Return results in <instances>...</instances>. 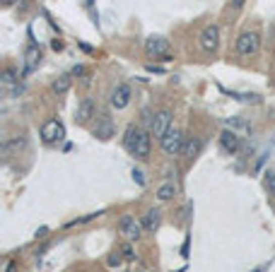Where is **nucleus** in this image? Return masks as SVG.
I'll return each mask as SVG.
<instances>
[{
	"label": "nucleus",
	"mask_w": 275,
	"mask_h": 272,
	"mask_svg": "<svg viewBox=\"0 0 275 272\" xmlns=\"http://www.w3.org/2000/svg\"><path fill=\"white\" fill-rule=\"evenodd\" d=\"M237 53L244 55V58H249V55H256L258 53V48H261V36L256 32H244L239 34V39H237Z\"/></svg>",
	"instance_id": "2"
},
{
	"label": "nucleus",
	"mask_w": 275,
	"mask_h": 272,
	"mask_svg": "<svg viewBox=\"0 0 275 272\" xmlns=\"http://www.w3.org/2000/svg\"><path fill=\"white\" fill-rule=\"evenodd\" d=\"M169 130H172V113H169L167 109L157 111V113L152 116V120H150V132H152L157 140H162Z\"/></svg>",
	"instance_id": "3"
},
{
	"label": "nucleus",
	"mask_w": 275,
	"mask_h": 272,
	"mask_svg": "<svg viewBox=\"0 0 275 272\" xmlns=\"http://www.w3.org/2000/svg\"><path fill=\"white\" fill-rule=\"evenodd\" d=\"M220 147L225 150V152H230V154H234L239 147H242V140H239V135L234 130H222V135H220Z\"/></svg>",
	"instance_id": "9"
},
{
	"label": "nucleus",
	"mask_w": 275,
	"mask_h": 272,
	"mask_svg": "<svg viewBox=\"0 0 275 272\" xmlns=\"http://www.w3.org/2000/svg\"><path fill=\"white\" fill-rule=\"evenodd\" d=\"M128 104H131V87L128 85H116V89L111 92V106L121 111Z\"/></svg>",
	"instance_id": "8"
},
{
	"label": "nucleus",
	"mask_w": 275,
	"mask_h": 272,
	"mask_svg": "<svg viewBox=\"0 0 275 272\" xmlns=\"http://www.w3.org/2000/svg\"><path fill=\"white\" fill-rule=\"evenodd\" d=\"M140 222H143L145 231L154 234V231L159 229V224H162V212H159V210H147V212H145V217L140 219Z\"/></svg>",
	"instance_id": "12"
},
{
	"label": "nucleus",
	"mask_w": 275,
	"mask_h": 272,
	"mask_svg": "<svg viewBox=\"0 0 275 272\" xmlns=\"http://www.w3.org/2000/svg\"><path fill=\"white\" fill-rule=\"evenodd\" d=\"M121 253H123V258H128V260H131V258H133V246H131V243H123Z\"/></svg>",
	"instance_id": "21"
},
{
	"label": "nucleus",
	"mask_w": 275,
	"mask_h": 272,
	"mask_svg": "<svg viewBox=\"0 0 275 272\" xmlns=\"http://www.w3.org/2000/svg\"><path fill=\"white\" fill-rule=\"evenodd\" d=\"M70 85H73V80H70V75H61L58 80H53V85H51V89H53L56 94H66L68 89H70Z\"/></svg>",
	"instance_id": "16"
},
{
	"label": "nucleus",
	"mask_w": 275,
	"mask_h": 272,
	"mask_svg": "<svg viewBox=\"0 0 275 272\" xmlns=\"http://www.w3.org/2000/svg\"><path fill=\"white\" fill-rule=\"evenodd\" d=\"M162 152L167 157H179V154H184V145H186V138L181 135L179 128H172V130L167 132L164 138H162Z\"/></svg>",
	"instance_id": "1"
},
{
	"label": "nucleus",
	"mask_w": 275,
	"mask_h": 272,
	"mask_svg": "<svg viewBox=\"0 0 275 272\" xmlns=\"http://www.w3.org/2000/svg\"><path fill=\"white\" fill-rule=\"evenodd\" d=\"M265 188L270 190V195H275V171H265Z\"/></svg>",
	"instance_id": "19"
},
{
	"label": "nucleus",
	"mask_w": 275,
	"mask_h": 272,
	"mask_svg": "<svg viewBox=\"0 0 275 272\" xmlns=\"http://www.w3.org/2000/svg\"><path fill=\"white\" fill-rule=\"evenodd\" d=\"M89 3H92V0H89Z\"/></svg>",
	"instance_id": "28"
},
{
	"label": "nucleus",
	"mask_w": 275,
	"mask_h": 272,
	"mask_svg": "<svg viewBox=\"0 0 275 272\" xmlns=\"http://www.w3.org/2000/svg\"><path fill=\"white\" fill-rule=\"evenodd\" d=\"M133 178L138 181V185H145V178H143V171H140V169H133Z\"/></svg>",
	"instance_id": "22"
},
{
	"label": "nucleus",
	"mask_w": 275,
	"mask_h": 272,
	"mask_svg": "<svg viewBox=\"0 0 275 272\" xmlns=\"http://www.w3.org/2000/svg\"><path fill=\"white\" fill-rule=\"evenodd\" d=\"M145 51H147V55L164 58V55H169V41H167L164 36H150L145 41Z\"/></svg>",
	"instance_id": "7"
},
{
	"label": "nucleus",
	"mask_w": 275,
	"mask_h": 272,
	"mask_svg": "<svg viewBox=\"0 0 275 272\" xmlns=\"http://www.w3.org/2000/svg\"><path fill=\"white\" fill-rule=\"evenodd\" d=\"M5 272H17V265H15V262H8V270H5Z\"/></svg>",
	"instance_id": "25"
},
{
	"label": "nucleus",
	"mask_w": 275,
	"mask_h": 272,
	"mask_svg": "<svg viewBox=\"0 0 275 272\" xmlns=\"http://www.w3.org/2000/svg\"><path fill=\"white\" fill-rule=\"evenodd\" d=\"M176 195V185L174 183H164V185H159V190H157V197L159 200H172V197Z\"/></svg>",
	"instance_id": "17"
},
{
	"label": "nucleus",
	"mask_w": 275,
	"mask_h": 272,
	"mask_svg": "<svg viewBox=\"0 0 275 272\" xmlns=\"http://www.w3.org/2000/svg\"><path fill=\"white\" fill-rule=\"evenodd\" d=\"M39 63H41V51H39V46L36 44H32L27 51H24V75L32 73L34 67H39Z\"/></svg>",
	"instance_id": "10"
},
{
	"label": "nucleus",
	"mask_w": 275,
	"mask_h": 272,
	"mask_svg": "<svg viewBox=\"0 0 275 272\" xmlns=\"http://www.w3.org/2000/svg\"><path fill=\"white\" fill-rule=\"evenodd\" d=\"M150 147H152V142H150V132H140V138L135 142V150H133V157L135 159H147L150 157Z\"/></svg>",
	"instance_id": "11"
},
{
	"label": "nucleus",
	"mask_w": 275,
	"mask_h": 272,
	"mask_svg": "<svg viewBox=\"0 0 275 272\" xmlns=\"http://www.w3.org/2000/svg\"><path fill=\"white\" fill-rule=\"evenodd\" d=\"M66 138V128L58 123L56 118H48L44 120V125H41V140L46 145H53V142H61Z\"/></svg>",
	"instance_id": "5"
},
{
	"label": "nucleus",
	"mask_w": 275,
	"mask_h": 272,
	"mask_svg": "<svg viewBox=\"0 0 275 272\" xmlns=\"http://www.w3.org/2000/svg\"><path fill=\"white\" fill-rule=\"evenodd\" d=\"M15 82H17V73H15L12 67H8V70L3 73V85H8V87H10V85H15Z\"/></svg>",
	"instance_id": "18"
},
{
	"label": "nucleus",
	"mask_w": 275,
	"mask_h": 272,
	"mask_svg": "<svg viewBox=\"0 0 275 272\" xmlns=\"http://www.w3.org/2000/svg\"><path fill=\"white\" fill-rule=\"evenodd\" d=\"M244 3H246V0H232V8H234V10H242Z\"/></svg>",
	"instance_id": "23"
},
{
	"label": "nucleus",
	"mask_w": 275,
	"mask_h": 272,
	"mask_svg": "<svg viewBox=\"0 0 275 272\" xmlns=\"http://www.w3.org/2000/svg\"><path fill=\"white\" fill-rule=\"evenodd\" d=\"M92 116H94V101H92V99H82L75 111V120L77 123H87Z\"/></svg>",
	"instance_id": "13"
},
{
	"label": "nucleus",
	"mask_w": 275,
	"mask_h": 272,
	"mask_svg": "<svg viewBox=\"0 0 275 272\" xmlns=\"http://www.w3.org/2000/svg\"><path fill=\"white\" fill-rule=\"evenodd\" d=\"M147 70L150 73H162V67H157V65H147Z\"/></svg>",
	"instance_id": "27"
},
{
	"label": "nucleus",
	"mask_w": 275,
	"mask_h": 272,
	"mask_svg": "<svg viewBox=\"0 0 275 272\" xmlns=\"http://www.w3.org/2000/svg\"><path fill=\"white\" fill-rule=\"evenodd\" d=\"M119 231H121L128 241H138L143 236L145 229H143V222H140V219L131 217V215H123V217L119 219Z\"/></svg>",
	"instance_id": "4"
},
{
	"label": "nucleus",
	"mask_w": 275,
	"mask_h": 272,
	"mask_svg": "<svg viewBox=\"0 0 275 272\" xmlns=\"http://www.w3.org/2000/svg\"><path fill=\"white\" fill-rule=\"evenodd\" d=\"M121 262V255H111L109 258V265H119Z\"/></svg>",
	"instance_id": "24"
},
{
	"label": "nucleus",
	"mask_w": 275,
	"mask_h": 272,
	"mask_svg": "<svg viewBox=\"0 0 275 272\" xmlns=\"http://www.w3.org/2000/svg\"><path fill=\"white\" fill-rule=\"evenodd\" d=\"M200 150H203V140L200 138H188L186 145H184V157L186 159H196L200 154Z\"/></svg>",
	"instance_id": "14"
},
{
	"label": "nucleus",
	"mask_w": 275,
	"mask_h": 272,
	"mask_svg": "<svg viewBox=\"0 0 275 272\" xmlns=\"http://www.w3.org/2000/svg\"><path fill=\"white\" fill-rule=\"evenodd\" d=\"M53 48H56V51H63V44H61V41L56 39V41H53Z\"/></svg>",
	"instance_id": "26"
},
{
	"label": "nucleus",
	"mask_w": 275,
	"mask_h": 272,
	"mask_svg": "<svg viewBox=\"0 0 275 272\" xmlns=\"http://www.w3.org/2000/svg\"><path fill=\"white\" fill-rule=\"evenodd\" d=\"M198 44L205 53H212V51L217 48V44H220V29H217V24H208V27L200 32Z\"/></svg>",
	"instance_id": "6"
},
{
	"label": "nucleus",
	"mask_w": 275,
	"mask_h": 272,
	"mask_svg": "<svg viewBox=\"0 0 275 272\" xmlns=\"http://www.w3.org/2000/svg\"><path fill=\"white\" fill-rule=\"evenodd\" d=\"M140 128L138 125H128L126 128V138H123V147L128 150V152L133 154V150H135V142H138V138H140Z\"/></svg>",
	"instance_id": "15"
},
{
	"label": "nucleus",
	"mask_w": 275,
	"mask_h": 272,
	"mask_svg": "<svg viewBox=\"0 0 275 272\" xmlns=\"http://www.w3.org/2000/svg\"><path fill=\"white\" fill-rule=\"evenodd\" d=\"M94 135H97V138H101V140H109V135H111V123H109V120H106V123H104V125H101V128L94 132Z\"/></svg>",
	"instance_id": "20"
}]
</instances>
